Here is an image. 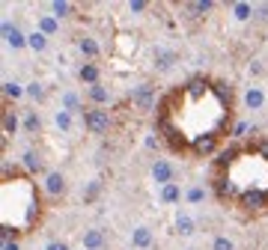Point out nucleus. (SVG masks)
Wrapping results in <instances>:
<instances>
[{
	"mask_svg": "<svg viewBox=\"0 0 268 250\" xmlns=\"http://www.w3.org/2000/svg\"><path fill=\"white\" fill-rule=\"evenodd\" d=\"M152 179H155V185H173V179H176V170H173V164L167 158H158L152 164Z\"/></svg>",
	"mask_w": 268,
	"mask_h": 250,
	"instance_id": "f257e3e1",
	"label": "nucleus"
},
{
	"mask_svg": "<svg viewBox=\"0 0 268 250\" xmlns=\"http://www.w3.org/2000/svg\"><path fill=\"white\" fill-rule=\"evenodd\" d=\"M131 105L137 107V110H152V105H155L152 87H149V84H140V87L131 89Z\"/></svg>",
	"mask_w": 268,
	"mask_h": 250,
	"instance_id": "f03ea898",
	"label": "nucleus"
},
{
	"mask_svg": "<svg viewBox=\"0 0 268 250\" xmlns=\"http://www.w3.org/2000/svg\"><path fill=\"white\" fill-rule=\"evenodd\" d=\"M0 30H3V42H6V45H9L12 51H21V48L27 45V36L21 33V30H18L15 24H9V21H3V27H0Z\"/></svg>",
	"mask_w": 268,
	"mask_h": 250,
	"instance_id": "7ed1b4c3",
	"label": "nucleus"
},
{
	"mask_svg": "<svg viewBox=\"0 0 268 250\" xmlns=\"http://www.w3.org/2000/svg\"><path fill=\"white\" fill-rule=\"evenodd\" d=\"M87 128L92 134H105L110 128V113L107 110H89L87 113Z\"/></svg>",
	"mask_w": 268,
	"mask_h": 250,
	"instance_id": "20e7f679",
	"label": "nucleus"
},
{
	"mask_svg": "<svg viewBox=\"0 0 268 250\" xmlns=\"http://www.w3.org/2000/svg\"><path fill=\"white\" fill-rule=\"evenodd\" d=\"M238 203L245 209H265L268 206V191H245L238 196Z\"/></svg>",
	"mask_w": 268,
	"mask_h": 250,
	"instance_id": "39448f33",
	"label": "nucleus"
},
{
	"mask_svg": "<svg viewBox=\"0 0 268 250\" xmlns=\"http://www.w3.org/2000/svg\"><path fill=\"white\" fill-rule=\"evenodd\" d=\"M63 191H66V176L63 173H48L45 176V194L48 196H63Z\"/></svg>",
	"mask_w": 268,
	"mask_h": 250,
	"instance_id": "423d86ee",
	"label": "nucleus"
},
{
	"mask_svg": "<svg viewBox=\"0 0 268 250\" xmlns=\"http://www.w3.org/2000/svg\"><path fill=\"white\" fill-rule=\"evenodd\" d=\"M131 244H134L137 250L152 247V232H149V227H137V230L131 232Z\"/></svg>",
	"mask_w": 268,
	"mask_h": 250,
	"instance_id": "0eeeda50",
	"label": "nucleus"
},
{
	"mask_svg": "<svg viewBox=\"0 0 268 250\" xmlns=\"http://www.w3.org/2000/svg\"><path fill=\"white\" fill-rule=\"evenodd\" d=\"M102 247H105V232L102 230L84 232V250H102Z\"/></svg>",
	"mask_w": 268,
	"mask_h": 250,
	"instance_id": "6e6552de",
	"label": "nucleus"
},
{
	"mask_svg": "<svg viewBox=\"0 0 268 250\" xmlns=\"http://www.w3.org/2000/svg\"><path fill=\"white\" fill-rule=\"evenodd\" d=\"M78 78H81L84 84H89V87L102 84V81H99V66H92V63H84V66L78 69Z\"/></svg>",
	"mask_w": 268,
	"mask_h": 250,
	"instance_id": "1a4fd4ad",
	"label": "nucleus"
},
{
	"mask_svg": "<svg viewBox=\"0 0 268 250\" xmlns=\"http://www.w3.org/2000/svg\"><path fill=\"white\" fill-rule=\"evenodd\" d=\"M245 105H248L250 110H259V107L265 105V92L259 87H250L248 92H245Z\"/></svg>",
	"mask_w": 268,
	"mask_h": 250,
	"instance_id": "9d476101",
	"label": "nucleus"
},
{
	"mask_svg": "<svg viewBox=\"0 0 268 250\" xmlns=\"http://www.w3.org/2000/svg\"><path fill=\"white\" fill-rule=\"evenodd\" d=\"M27 48L36 51V54H42L45 48H48V36L42 33V30H33V33L27 36Z\"/></svg>",
	"mask_w": 268,
	"mask_h": 250,
	"instance_id": "9b49d317",
	"label": "nucleus"
},
{
	"mask_svg": "<svg viewBox=\"0 0 268 250\" xmlns=\"http://www.w3.org/2000/svg\"><path fill=\"white\" fill-rule=\"evenodd\" d=\"M176 232H179V235H194V232H197L194 217H191V214H179V217H176Z\"/></svg>",
	"mask_w": 268,
	"mask_h": 250,
	"instance_id": "f8f14e48",
	"label": "nucleus"
},
{
	"mask_svg": "<svg viewBox=\"0 0 268 250\" xmlns=\"http://www.w3.org/2000/svg\"><path fill=\"white\" fill-rule=\"evenodd\" d=\"M107 98H110V89H107L105 84L89 87V102H92V105H107Z\"/></svg>",
	"mask_w": 268,
	"mask_h": 250,
	"instance_id": "ddd939ff",
	"label": "nucleus"
},
{
	"mask_svg": "<svg viewBox=\"0 0 268 250\" xmlns=\"http://www.w3.org/2000/svg\"><path fill=\"white\" fill-rule=\"evenodd\" d=\"M179 199H182V191H179L176 182H173V185H164V188H161V203L173 206V203H179Z\"/></svg>",
	"mask_w": 268,
	"mask_h": 250,
	"instance_id": "4468645a",
	"label": "nucleus"
},
{
	"mask_svg": "<svg viewBox=\"0 0 268 250\" xmlns=\"http://www.w3.org/2000/svg\"><path fill=\"white\" fill-rule=\"evenodd\" d=\"M24 167H27V173H42V158H39V152H33V149H27L24 152Z\"/></svg>",
	"mask_w": 268,
	"mask_h": 250,
	"instance_id": "2eb2a0df",
	"label": "nucleus"
},
{
	"mask_svg": "<svg viewBox=\"0 0 268 250\" xmlns=\"http://www.w3.org/2000/svg\"><path fill=\"white\" fill-rule=\"evenodd\" d=\"M78 48H81V54L84 57H99V45H95V39H89V36H84V39H78Z\"/></svg>",
	"mask_w": 268,
	"mask_h": 250,
	"instance_id": "dca6fc26",
	"label": "nucleus"
},
{
	"mask_svg": "<svg viewBox=\"0 0 268 250\" xmlns=\"http://www.w3.org/2000/svg\"><path fill=\"white\" fill-rule=\"evenodd\" d=\"M39 30H42L45 36H54L57 30H60V21H57L54 15H42L39 18Z\"/></svg>",
	"mask_w": 268,
	"mask_h": 250,
	"instance_id": "f3484780",
	"label": "nucleus"
},
{
	"mask_svg": "<svg viewBox=\"0 0 268 250\" xmlns=\"http://www.w3.org/2000/svg\"><path fill=\"white\" fill-rule=\"evenodd\" d=\"M232 15L238 18V21H248L250 15H256V6H250V3H232Z\"/></svg>",
	"mask_w": 268,
	"mask_h": 250,
	"instance_id": "a211bd4d",
	"label": "nucleus"
},
{
	"mask_svg": "<svg viewBox=\"0 0 268 250\" xmlns=\"http://www.w3.org/2000/svg\"><path fill=\"white\" fill-rule=\"evenodd\" d=\"M173 63H176V54H170V51H158V60H155L158 71H170V69H173Z\"/></svg>",
	"mask_w": 268,
	"mask_h": 250,
	"instance_id": "6ab92c4d",
	"label": "nucleus"
},
{
	"mask_svg": "<svg viewBox=\"0 0 268 250\" xmlns=\"http://www.w3.org/2000/svg\"><path fill=\"white\" fill-rule=\"evenodd\" d=\"M54 122H57V128H60V131H71V113L60 107V110L54 113Z\"/></svg>",
	"mask_w": 268,
	"mask_h": 250,
	"instance_id": "aec40b11",
	"label": "nucleus"
},
{
	"mask_svg": "<svg viewBox=\"0 0 268 250\" xmlns=\"http://www.w3.org/2000/svg\"><path fill=\"white\" fill-rule=\"evenodd\" d=\"M51 9H54V18H69L75 6H71L69 0H54V3H51Z\"/></svg>",
	"mask_w": 268,
	"mask_h": 250,
	"instance_id": "412c9836",
	"label": "nucleus"
},
{
	"mask_svg": "<svg viewBox=\"0 0 268 250\" xmlns=\"http://www.w3.org/2000/svg\"><path fill=\"white\" fill-rule=\"evenodd\" d=\"M27 89L21 87V84H15V81H3V95L6 98H21Z\"/></svg>",
	"mask_w": 268,
	"mask_h": 250,
	"instance_id": "4be33fe9",
	"label": "nucleus"
},
{
	"mask_svg": "<svg viewBox=\"0 0 268 250\" xmlns=\"http://www.w3.org/2000/svg\"><path fill=\"white\" fill-rule=\"evenodd\" d=\"M39 128H42V119H39V113H36V110H30V113L24 116V131H27V134H36Z\"/></svg>",
	"mask_w": 268,
	"mask_h": 250,
	"instance_id": "5701e85b",
	"label": "nucleus"
},
{
	"mask_svg": "<svg viewBox=\"0 0 268 250\" xmlns=\"http://www.w3.org/2000/svg\"><path fill=\"white\" fill-rule=\"evenodd\" d=\"M3 131H6V134H15L18 131V116L12 113V110L3 113Z\"/></svg>",
	"mask_w": 268,
	"mask_h": 250,
	"instance_id": "b1692460",
	"label": "nucleus"
},
{
	"mask_svg": "<svg viewBox=\"0 0 268 250\" xmlns=\"http://www.w3.org/2000/svg\"><path fill=\"white\" fill-rule=\"evenodd\" d=\"M214 143H217V137H200V140L194 143V149L200 152V155H206V152H212Z\"/></svg>",
	"mask_w": 268,
	"mask_h": 250,
	"instance_id": "393cba45",
	"label": "nucleus"
},
{
	"mask_svg": "<svg viewBox=\"0 0 268 250\" xmlns=\"http://www.w3.org/2000/svg\"><path fill=\"white\" fill-rule=\"evenodd\" d=\"M188 9L197 12V15H203V12H212L214 3H212V0H200V3H188Z\"/></svg>",
	"mask_w": 268,
	"mask_h": 250,
	"instance_id": "a878e982",
	"label": "nucleus"
},
{
	"mask_svg": "<svg viewBox=\"0 0 268 250\" xmlns=\"http://www.w3.org/2000/svg\"><path fill=\"white\" fill-rule=\"evenodd\" d=\"M24 89H27V95L36 98V102H42V98H45V87H42V84H36V81H33V84H27Z\"/></svg>",
	"mask_w": 268,
	"mask_h": 250,
	"instance_id": "bb28decb",
	"label": "nucleus"
},
{
	"mask_svg": "<svg viewBox=\"0 0 268 250\" xmlns=\"http://www.w3.org/2000/svg\"><path fill=\"white\" fill-rule=\"evenodd\" d=\"M212 250H235V244H232V238H227V235H217L212 241Z\"/></svg>",
	"mask_w": 268,
	"mask_h": 250,
	"instance_id": "cd10ccee",
	"label": "nucleus"
},
{
	"mask_svg": "<svg viewBox=\"0 0 268 250\" xmlns=\"http://www.w3.org/2000/svg\"><path fill=\"white\" fill-rule=\"evenodd\" d=\"M78 107H81V102H78V95H75V92H66V95H63V110H78Z\"/></svg>",
	"mask_w": 268,
	"mask_h": 250,
	"instance_id": "c85d7f7f",
	"label": "nucleus"
},
{
	"mask_svg": "<svg viewBox=\"0 0 268 250\" xmlns=\"http://www.w3.org/2000/svg\"><path fill=\"white\" fill-rule=\"evenodd\" d=\"M185 199H188V203H203V199H206V191H203V188H191V191L185 194Z\"/></svg>",
	"mask_w": 268,
	"mask_h": 250,
	"instance_id": "c756f323",
	"label": "nucleus"
},
{
	"mask_svg": "<svg viewBox=\"0 0 268 250\" xmlns=\"http://www.w3.org/2000/svg\"><path fill=\"white\" fill-rule=\"evenodd\" d=\"M248 131H253V125H250V122H238V125H235V131H232V134H235V137H245Z\"/></svg>",
	"mask_w": 268,
	"mask_h": 250,
	"instance_id": "7c9ffc66",
	"label": "nucleus"
},
{
	"mask_svg": "<svg viewBox=\"0 0 268 250\" xmlns=\"http://www.w3.org/2000/svg\"><path fill=\"white\" fill-rule=\"evenodd\" d=\"M128 9H131V12H146V9H149V3H143V0H131V3H128Z\"/></svg>",
	"mask_w": 268,
	"mask_h": 250,
	"instance_id": "2f4dec72",
	"label": "nucleus"
},
{
	"mask_svg": "<svg viewBox=\"0 0 268 250\" xmlns=\"http://www.w3.org/2000/svg\"><path fill=\"white\" fill-rule=\"evenodd\" d=\"M95 194H99V182H92V185H89V188H87V194H84V199H87V203H89V199H92V196H95Z\"/></svg>",
	"mask_w": 268,
	"mask_h": 250,
	"instance_id": "473e14b6",
	"label": "nucleus"
},
{
	"mask_svg": "<svg viewBox=\"0 0 268 250\" xmlns=\"http://www.w3.org/2000/svg\"><path fill=\"white\" fill-rule=\"evenodd\" d=\"M45 250H69V247H66L63 241H48V247H45Z\"/></svg>",
	"mask_w": 268,
	"mask_h": 250,
	"instance_id": "72a5a7b5",
	"label": "nucleus"
},
{
	"mask_svg": "<svg viewBox=\"0 0 268 250\" xmlns=\"http://www.w3.org/2000/svg\"><path fill=\"white\" fill-rule=\"evenodd\" d=\"M3 250H21V247H18V241H9V238H3Z\"/></svg>",
	"mask_w": 268,
	"mask_h": 250,
	"instance_id": "f704fd0d",
	"label": "nucleus"
},
{
	"mask_svg": "<svg viewBox=\"0 0 268 250\" xmlns=\"http://www.w3.org/2000/svg\"><path fill=\"white\" fill-rule=\"evenodd\" d=\"M256 15H259V18H268V3H262V6H256Z\"/></svg>",
	"mask_w": 268,
	"mask_h": 250,
	"instance_id": "c9c22d12",
	"label": "nucleus"
},
{
	"mask_svg": "<svg viewBox=\"0 0 268 250\" xmlns=\"http://www.w3.org/2000/svg\"><path fill=\"white\" fill-rule=\"evenodd\" d=\"M146 146L149 149H158V137H146Z\"/></svg>",
	"mask_w": 268,
	"mask_h": 250,
	"instance_id": "e433bc0d",
	"label": "nucleus"
},
{
	"mask_svg": "<svg viewBox=\"0 0 268 250\" xmlns=\"http://www.w3.org/2000/svg\"><path fill=\"white\" fill-rule=\"evenodd\" d=\"M259 152H262V155L268 158V140H262V143H259Z\"/></svg>",
	"mask_w": 268,
	"mask_h": 250,
	"instance_id": "4c0bfd02",
	"label": "nucleus"
}]
</instances>
